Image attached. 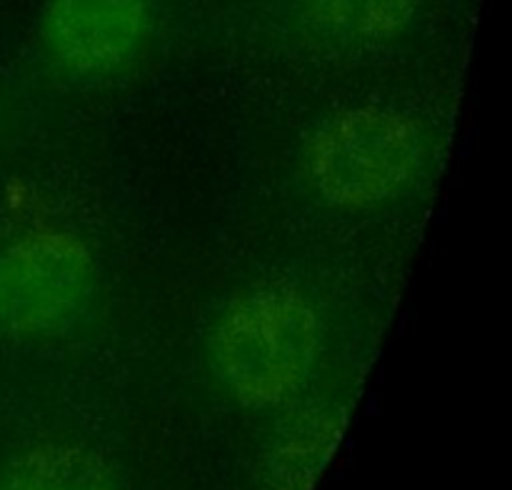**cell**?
Masks as SVG:
<instances>
[{"mask_svg":"<svg viewBox=\"0 0 512 490\" xmlns=\"http://www.w3.org/2000/svg\"><path fill=\"white\" fill-rule=\"evenodd\" d=\"M323 350V320L303 288L263 280L220 308L208 365L230 400L248 410L285 408L303 398Z\"/></svg>","mask_w":512,"mask_h":490,"instance_id":"1","label":"cell"},{"mask_svg":"<svg viewBox=\"0 0 512 490\" xmlns=\"http://www.w3.org/2000/svg\"><path fill=\"white\" fill-rule=\"evenodd\" d=\"M348 410L330 398L295 400L265 455V488L313 490L343 440Z\"/></svg>","mask_w":512,"mask_h":490,"instance_id":"5","label":"cell"},{"mask_svg":"<svg viewBox=\"0 0 512 490\" xmlns=\"http://www.w3.org/2000/svg\"><path fill=\"white\" fill-rule=\"evenodd\" d=\"M310 15L338 38L380 45L408 33L420 0H305Z\"/></svg>","mask_w":512,"mask_h":490,"instance_id":"7","label":"cell"},{"mask_svg":"<svg viewBox=\"0 0 512 490\" xmlns=\"http://www.w3.org/2000/svg\"><path fill=\"white\" fill-rule=\"evenodd\" d=\"M0 490H118V485L88 450L40 445L5 465Z\"/></svg>","mask_w":512,"mask_h":490,"instance_id":"6","label":"cell"},{"mask_svg":"<svg viewBox=\"0 0 512 490\" xmlns=\"http://www.w3.org/2000/svg\"><path fill=\"white\" fill-rule=\"evenodd\" d=\"M100 268L88 240L65 228H38L0 245V335L53 343L88 323Z\"/></svg>","mask_w":512,"mask_h":490,"instance_id":"3","label":"cell"},{"mask_svg":"<svg viewBox=\"0 0 512 490\" xmlns=\"http://www.w3.org/2000/svg\"><path fill=\"white\" fill-rule=\"evenodd\" d=\"M155 18L158 0H43L38 43L60 78L98 88L143 58Z\"/></svg>","mask_w":512,"mask_h":490,"instance_id":"4","label":"cell"},{"mask_svg":"<svg viewBox=\"0 0 512 490\" xmlns=\"http://www.w3.org/2000/svg\"><path fill=\"white\" fill-rule=\"evenodd\" d=\"M425 125L403 108L363 103L330 115L303 148V175L325 205L373 213L408 198L428 173Z\"/></svg>","mask_w":512,"mask_h":490,"instance_id":"2","label":"cell"}]
</instances>
